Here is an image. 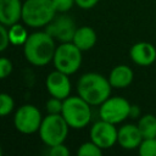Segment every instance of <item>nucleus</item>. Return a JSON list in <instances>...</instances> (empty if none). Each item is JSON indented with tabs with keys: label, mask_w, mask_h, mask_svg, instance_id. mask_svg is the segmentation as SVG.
<instances>
[{
	"label": "nucleus",
	"mask_w": 156,
	"mask_h": 156,
	"mask_svg": "<svg viewBox=\"0 0 156 156\" xmlns=\"http://www.w3.org/2000/svg\"><path fill=\"white\" fill-rule=\"evenodd\" d=\"M10 44L9 39V29H6V26L0 23V52L6 50Z\"/></svg>",
	"instance_id": "a878e982"
},
{
	"label": "nucleus",
	"mask_w": 156,
	"mask_h": 156,
	"mask_svg": "<svg viewBox=\"0 0 156 156\" xmlns=\"http://www.w3.org/2000/svg\"><path fill=\"white\" fill-rule=\"evenodd\" d=\"M45 87L51 96L58 98L61 100H65L67 96H69L71 93V82L68 79V74L57 69L48 74Z\"/></svg>",
	"instance_id": "9b49d317"
},
{
	"label": "nucleus",
	"mask_w": 156,
	"mask_h": 156,
	"mask_svg": "<svg viewBox=\"0 0 156 156\" xmlns=\"http://www.w3.org/2000/svg\"><path fill=\"white\" fill-rule=\"evenodd\" d=\"M96 39L98 37L95 30L89 26H83L76 29L72 43L82 51H87L90 50L96 44Z\"/></svg>",
	"instance_id": "dca6fc26"
},
{
	"label": "nucleus",
	"mask_w": 156,
	"mask_h": 156,
	"mask_svg": "<svg viewBox=\"0 0 156 156\" xmlns=\"http://www.w3.org/2000/svg\"><path fill=\"white\" fill-rule=\"evenodd\" d=\"M73 4H76L74 0H52V5H54L56 12H61V13L71 10Z\"/></svg>",
	"instance_id": "b1692460"
},
{
	"label": "nucleus",
	"mask_w": 156,
	"mask_h": 156,
	"mask_svg": "<svg viewBox=\"0 0 156 156\" xmlns=\"http://www.w3.org/2000/svg\"><path fill=\"white\" fill-rule=\"evenodd\" d=\"M102 154V149L99 147L94 141H85L83 143L79 149L77 150V155L79 156H100Z\"/></svg>",
	"instance_id": "6ab92c4d"
},
{
	"label": "nucleus",
	"mask_w": 156,
	"mask_h": 156,
	"mask_svg": "<svg viewBox=\"0 0 156 156\" xmlns=\"http://www.w3.org/2000/svg\"><path fill=\"white\" fill-rule=\"evenodd\" d=\"M12 72V62L7 57H0V79L6 78Z\"/></svg>",
	"instance_id": "393cba45"
},
{
	"label": "nucleus",
	"mask_w": 156,
	"mask_h": 156,
	"mask_svg": "<svg viewBox=\"0 0 156 156\" xmlns=\"http://www.w3.org/2000/svg\"><path fill=\"white\" fill-rule=\"evenodd\" d=\"M43 117L39 108L34 105L26 104L18 107L13 117L15 128L23 134H33L39 130Z\"/></svg>",
	"instance_id": "6e6552de"
},
{
	"label": "nucleus",
	"mask_w": 156,
	"mask_h": 156,
	"mask_svg": "<svg viewBox=\"0 0 156 156\" xmlns=\"http://www.w3.org/2000/svg\"><path fill=\"white\" fill-rule=\"evenodd\" d=\"M28 32L26 30V28L21 24L15 23L12 26H10L9 29V39H10V44L12 45H23L28 38Z\"/></svg>",
	"instance_id": "a211bd4d"
},
{
	"label": "nucleus",
	"mask_w": 156,
	"mask_h": 156,
	"mask_svg": "<svg viewBox=\"0 0 156 156\" xmlns=\"http://www.w3.org/2000/svg\"><path fill=\"white\" fill-rule=\"evenodd\" d=\"M90 106L84 99L78 96H67L63 100V106L61 115L73 129H82L88 126L91 119Z\"/></svg>",
	"instance_id": "20e7f679"
},
{
	"label": "nucleus",
	"mask_w": 156,
	"mask_h": 156,
	"mask_svg": "<svg viewBox=\"0 0 156 156\" xmlns=\"http://www.w3.org/2000/svg\"><path fill=\"white\" fill-rule=\"evenodd\" d=\"M68 128L69 126L67 124L61 113H48V116L43 118L38 132L41 141L46 146H52L62 144L66 140L68 135Z\"/></svg>",
	"instance_id": "39448f33"
},
{
	"label": "nucleus",
	"mask_w": 156,
	"mask_h": 156,
	"mask_svg": "<svg viewBox=\"0 0 156 156\" xmlns=\"http://www.w3.org/2000/svg\"><path fill=\"white\" fill-rule=\"evenodd\" d=\"M22 18L21 0H0V23L12 26Z\"/></svg>",
	"instance_id": "4468645a"
},
{
	"label": "nucleus",
	"mask_w": 156,
	"mask_h": 156,
	"mask_svg": "<svg viewBox=\"0 0 156 156\" xmlns=\"http://www.w3.org/2000/svg\"><path fill=\"white\" fill-rule=\"evenodd\" d=\"M76 29L77 27L74 21L72 20V17L66 15H61L58 17L55 16V18L45 26V32L60 43L72 41Z\"/></svg>",
	"instance_id": "9d476101"
},
{
	"label": "nucleus",
	"mask_w": 156,
	"mask_h": 156,
	"mask_svg": "<svg viewBox=\"0 0 156 156\" xmlns=\"http://www.w3.org/2000/svg\"><path fill=\"white\" fill-rule=\"evenodd\" d=\"M133 69L127 65H118L112 68L108 76V82L112 88L122 89L127 88L133 82Z\"/></svg>",
	"instance_id": "2eb2a0df"
},
{
	"label": "nucleus",
	"mask_w": 156,
	"mask_h": 156,
	"mask_svg": "<svg viewBox=\"0 0 156 156\" xmlns=\"http://www.w3.org/2000/svg\"><path fill=\"white\" fill-rule=\"evenodd\" d=\"M2 155V149H1V145H0V156Z\"/></svg>",
	"instance_id": "c85d7f7f"
},
{
	"label": "nucleus",
	"mask_w": 156,
	"mask_h": 156,
	"mask_svg": "<svg viewBox=\"0 0 156 156\" xmlns=\"http://www.w3.org/2000/svg\"><path fill=\"white\" fill-rule=\"evenodd\" d=\"M56 16L52 0H26L22 4V21L32 27L39 28L49 24Z\"/></svg>",
	"instance_id": "7ed1b4c3"
},
{
	"label": "nucleus",
	"mask_w": 156,
	"mask_h": 156,
	"mask_svg": "<svg viewBox=\"0 0 156 156\" xmlns=\"http://www.w3.org/2000/svg\"><path fill=\"white\" fill-rule=\"evenodd\" d=\"M62 106H63V100H61L58 98H54V96L51 99H49L45 104V108H46L48 113H51V115L61 113Z\"/></svg>",
	"instance_id": "4be33fe9"
},
{
	"label": "nucleus",
	"mask_w": 156,
	"mask_h": 156,
	"mask_svg": "<svg viewBox=\"0 0 156 156\" xmlns=\"http://www.w3.org/2000/svg\"><path fill=\"white\" fill-rule=\"evenodd\" d=\"M129 56L139 66H150L156 61V48L147 41H139L130 48Z\"/></svg>",
	"instance_id": "f8f14e48"
},
{
	"label": "nucleus",
	"mask_w": 156,
	"mask_h": 156,
	"mask_svg": "<svg viewBox=\"0 0 156 156\" xmlns=\"http://www.w3.org/2000/svg\"><path fill=\"white\" fill-rule=\"evenodd\" d=\"M138 150L141 156H156V138L143 139Z\"/></svg>",
	"instance_id": "412c9836"
},
{
	"label": "nucleus",
	"mask_w": 156,
	"mask_h": 156,
	"mask_svg": "<svg viewBox=\"0 0 156 156\" xmlns=\"http://www.w3.org/2000/svg\"><path fill=\"white\" fill-rule=\"evenodd\" d=\"M111 89L112 87L108 78L95 72L84 73L77 83L78 95L93 106L101 105L107 98H110Z\"/></svg>",
	"instance_id": "f03ea898"
},
{
	"label": "nucleus",
	"mask_w": 156,
	"mask_h": 156,
	"mask_svg": "<svg viewBox=\"0 0 156 156\" xmlns=\"http://www.w3.org/2000/svg\"><path fill=\"white\" fill-rule=\"evenodd\" d=\"M118 129L113 123L100 119L90 128V140L94 141L102 150L112 147L117 143Z\"/></svg>",
	"instance_id": "1a4fd4ad"
},
{
	"label": "nucleus",
	"mask_w": 156,
	"mask_h": 156,
	"mask_svg": "<svg viewBox=\"0 0 156 156\" xmlns=\"http://www.w3.org/2000/svg\"><path fill=\"white\" fill-rule=\"evenodd\" d=\"M48 154H49L50 156H68V155H69V150H68V147L62 143V144H57V145L49 146Z\"/></svg>",
	"instance_id": "5701e85b"
},
{
	"label": "nucleus",
	"mask_w": 156,
	"mask_h": 156,
	"mask_svg": "<svg viewBox=\"0 0 156 156\" xmlns=\"http://www.w3.org/2000/svg\"><path fill=\"white\" fill-rule=\"evenodd\" d=\"M52 62L57 71L68 76L73 74L82 65V50L78 49L72 41L61 43L56 46Z\"/></svg>",
	"instance_id": "423d86ee"
},
{
	"label": "nucleus",
	"mask_w": 156,
	"mask_h": 156,
	"mask_svg": "<svg viewBox=\"0 0 156 156\" xmlns=\"http://www.w3.org/2000/svg\"><path fill=\"white\" fill-rule=\"evenodd\" d=\"M130 108L132 105L127 99L122 96H110L100 105L99 116L106 122L117 124L130 116Z\"/></svg>",
	"instance_id": "0eeeda50"
},
{
	"label": "nucleus",
	"mask_w": 156,
	"mask_h": 156,
	"mask_svg": "<svg viewBox=\"0 0 156 156\" xmlns=\"http://www.w3.org/2000/svg\"><path fill=\"white\" fill-rule=\"evenodd\" d=\"M15 100L10 94L0 93V117H5L13 111Z\"/></svg>",
	"instance_id": "aec40b11"
},
{
	"label": "nucleus",
	"mask_w": 156,
	"mask_h": 156,
	"mask_svg": "<svg viewBox=\"0 0 156 156\" xmlns=\"http://www.w3.org/2000/svg\"><path fill=\"white\" fill-rule=\"evenodd\" d=\"M143 141V135L135 124H124L118 129L117 143L126 150L138 149Z\"/></svg>",
	"instance_id": "ddd939ff"
},
{
	"label": "nucleus",
	"mask_w": 156,
	"mask_h": 156,
	"mask_svg": "<svg viewBox=\"0 0 156 156\" xmlns=\"http://www.w3.org/2000/svg\"><path fill=\"white\" fill-rule=\"evenodd\" d=\"M74 2L78 7H80L83 10H89V9L94 7L99 2V0H74Z\"/></svg>",
	"instance_id": "bb28decb"
},
{
	"label": "nucleus",
	"mask_w": 156,
	"mask_h": 156,
	"mask_svg": "<svg viewBox=\"0 0 156 156\" xmlns=\"http://www.w3.org/2000/svg\"><path fill=\"white\" fill-rule=\"evenodd\" d=\"M138 128L143 135V139L156 138V116L154 115H144L139 118Z\"/></svg>",
	"instance_id": "f3484780"
},
{
	"label": "nucleus",
	"mask_w": 156,
	"mask_h": 156,
	"mask_svg": "<svg viewBox=\"0 0 156 156\" xmlns=\"http://www.w3.org/2000/svg\"><path fill=\"white\" fill-rule=\"evenodd\" d=\"M55 50V39L45 30L30 33L23 44L24 57L34 66H45L52 61Z\"/></svg>",
	"instance_id": "f257e3e1"
},
{
	"label": "nucleus",
	"mask_w": 156,
	"mask_h": 156,
	"mask_svg": "<svg viewBox=\"0 0 156 156\" xmlns=\"http://www.w3.org/2000/svg\"><path fill=\"white\" fill-rule=\"evenodd\" d=\"M138 115H139V108H138V106L132 105V108H130V116H129V117L135 118V117H138Z\"/></svg>",
	"instance_id": "cd10ccee"
}]
</instances>
